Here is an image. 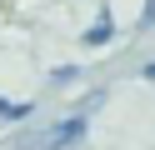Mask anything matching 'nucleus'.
<instances>
[{
	"label": "nucleus",
	"instance_id": "obj_1",
	"mask_svg": "<svg viewBox=\"0 0 155 150\" xmlns=\"http://www.w3.org/2000/svg\"><path fill=\"white\" fill-rule=\"evenodd\" d=\"M85 135H90V120H85V110H80V115L55 120V125H50V135H45V150H70V145H80Z\"/></svg>",
	"mask_w": 155,
	"mask_h": 150
},
{
	"label": "nucleus",
	"instance_id": "obj_2",
	"mask_svg": "<svg viewBox=\"0 0 155 150\" xmlns=\"http://www.w3.org/2000/svg\"><path fill=\"white\" fill-rule=\"evenodd\" d=\"M115 35V25H110V15H100V25H90L85 30V45H105V40Z\"/></svg>",
	"mask_w": 155,
	"mask_h": 150
},
{
	"label": "nucleus",
	"instance_id": "obj_3",
	"mask_svg": "<svg viewBox=\"0 0 155 150\" xmlns=\"http://www.w3.org/2000/svg\"><path fill=\"white\" fill-rule=\"evenodd\" d=\"M25 115H30L25 100H5V95H0V120H25Z\"/></svg>",
	"mask_w": 155,
	"mask_h": 150
},
{
	"label": "nucleus",
	"instance_id": "obj_4",
	"mask_svg": "<svg viewBox=\"0 0 155 150\" xmlns=\"http://www.w3.org/2000/svg\"><path fill=\"white\" fill-rule=\"evenodd\" d=\"M155 25V0H145V15H140V30H150Z\"/></svg>",
	"mask_w": 155,
	"mask_h": 150
},
{
	"label": "nucleus",
	"instance_id": "obj_5",
	"mask_svg": "<svg viewBox=\"0 0 155 150\" xmlns=\"http://www.w3.org/2000/svg\"><path fill=\"white\" fill-rule=\"evenodd\" d=\"M145 80H150V85H155V60H150V65H145Z\"/></svg>",
	"mask_w": 155,
	"mask_h": 150
}]
</instances>
